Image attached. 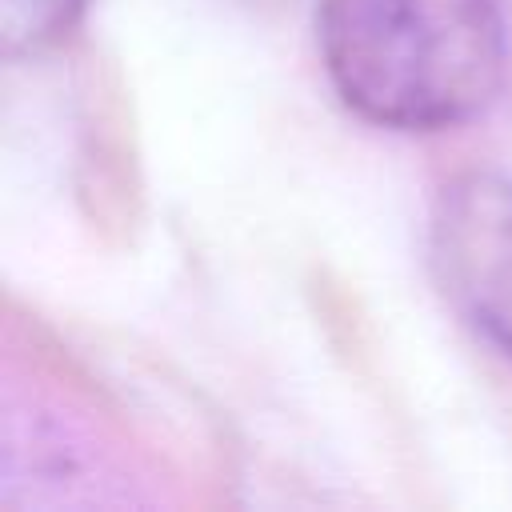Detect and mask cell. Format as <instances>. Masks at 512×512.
Masks as SVG:
<instances>
[{
  "mask_svg": "<svg viewBox=\"0 0 512 512\" xmlns=\"http://www.w3.org/2000/svg\"><path fill=\"white\" fill-rule=\"evenodd\" d=\"M316 48L332 92L388 132H444L504 88L500 0H320Z\"/></svg>",
  "mask_w": 512,
  "mask_h": 512,
  "instance_id": "obj_1",
  "label": "cell"
},
{
  "mask_svg": "<svg viewBox=\"0 0 512 512\" xmlns=\"http://www.w3.org/2000/svg\"><path fill=\"white\" fill-rule=\"evenodd\" d=\"M428 264L448 308L512 364V176L468 168L428 212Z\"/></svg>",
  "mask_w": 512,
  "mask_h": 512,
  "instance_id": "obj_2",
  "label": "cell"
},
{
  "mask_svg": "<svg viewBox=\"0 0 512 512\" xmlns=\"http://www.w3.org/2000/svg\"><path fill=\"white\" fill-rule=\"evenodd\" d=\"M88 0H0V40L8 56H32L72 32Z\"/></svg>",
  "mask_w": 512,
  "mask_h": 512,
  "instance_id": "obj_3",
  "label": "cell"
}]
</instances>
